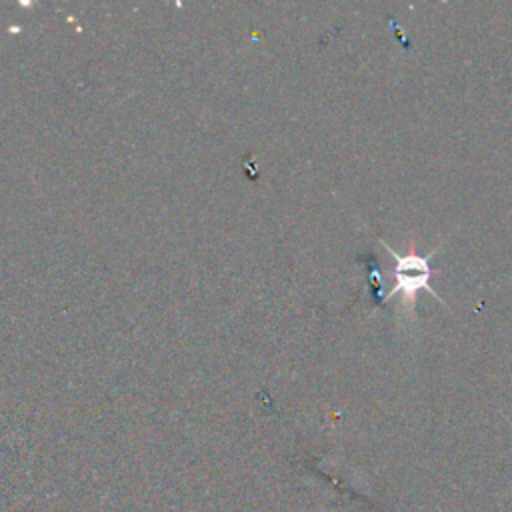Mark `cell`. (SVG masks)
Wrapping results in <instances>:
<instances>
[{
    "instance_id": "6da1fadb",
    "label": "cell",
    "mask_w": 512,
    "mask_h": 512,
    "mask_svg": "<svg viewBox=\"0 0 512 512\" xmlns=\"http://www.w3.org/2000/svg\"><path fill=\"white\" fill-rule=\"evenodd\" d=\"M380 244L388 250V254L392 256V260L396 262V268H394V276H396V284L394 288L386 294L384 300L392 298L394 294H400L402 296V308L406 312H412L414 310V304H416V298H418V292L420 290H428L434 298H438L442 304L444 300L440 298V294L434 292V288L430 286V276H432V268H430V262H432V256L436 254L438 248H434L430 254L426 256H420L414 248V244H410V250L408 254H398L396 250H392V246H388L384 240H380Z\"/></svg>"
}]
</instances>
